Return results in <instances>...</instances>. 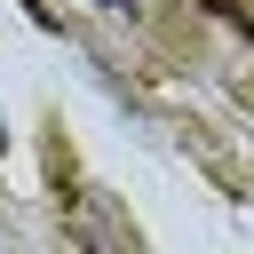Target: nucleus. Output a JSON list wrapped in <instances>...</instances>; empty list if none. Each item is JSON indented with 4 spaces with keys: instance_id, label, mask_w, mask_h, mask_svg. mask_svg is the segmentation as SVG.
I'll list each match as a JSON object with an SVG mask.
<instances>
[{
    "instance_id": "1",
    "label": "nucleus",
    "mask_w": 254,
    "mask_h": 254,
    "mask_svg": "<svg viewBox=\"0 0 254 254\" xmlns=\"http://www.w3.org/2000/svg\"><path fill=\"white\" fill-rule=\"evenodd\" d=\"M0 143H8V127H0Z\"/></svg>"
}]
</instances>
